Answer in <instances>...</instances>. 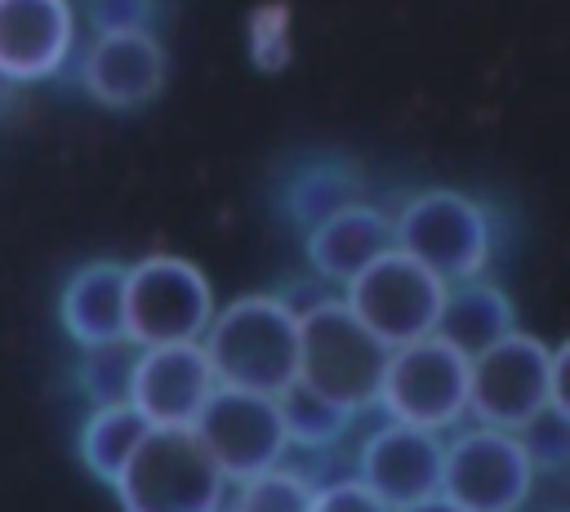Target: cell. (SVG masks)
<instances>
[{"instance_id": "cell-1", "label": "cell", "mask_w": 570, "mask_h": 512, "mask_svg": "<svg viewBox=\"0 0 570 512\" xmlns=\"http://www.w3.org/2000/svg\"><path fill=\"white\" fill-rule=\"evenodd\" d=\"M200 347L218 383L281 396L298 370V321L276 294H240L214 307Z\"/></svg>"}, {"instance_id": "cell-2", "label": "cell", "mask_w": 570, "mask_h": 512, "mask_svg": "<svg viewBox=\"0 0 570 512\" xmlns=\"http://www.w3.org/2000/svg\"><path fill=\"white\" fill-rule=\"evenodd\" d=\"M227 485L191 427H147L107 490L120 512H223Z\"/></svg>"}, {"instance_id": "cell-3", "label": "cell", "mask_w": 570, "mask_h": 512, "mask_svg": "<svg viewBox=\"0 0 570 512\" xmlns=\"http://www.w3.org/2000/svg\"><path fill=\"white\" fill-rule=\"evenodd\" d=\"M387 365V343L343 303V294L316 303L298 316V370L294 378L325 401L365 414L379 401V378Z\"/></svg>"}, {"instance_id": "cell-4", "label": "cell", "mask_w": 570, "mask_h": 512, "mask_svg": "<svg viewBox=\"0 0 570 512\" xmlns=\"http://www.w3.org/2000/svg\"><path fill=\"white\" fill-rule=\"evenodd\" d=\"M548 401H566V347H548L525 329H508L468 356V419L517 432Z\"/></svg>"}, {"instance_id": "cell-5", "label": "cell", "mask_w": 570, "mask_h": 512, "mask_svg": "<svg viewBox=\"0 0 570 512\" xmlns=\"http://www.w3.org/2000/svg\"><path fill=\"white\" fill-rule=\"evenodd\" d=\"M392 245L450 280L485 276L494 258V218L481 200L454 191V187H428L414 191L392 214Z\"/></svg>"}, {"instance_id": "cell-6", "label": "cell", "mask_w": 570, "mask_h": 512, "mask_svg": "<svg viewBox=\"0 0 570 512\" xmlns=\"http://www.w3.org/2000/svg\"><path fill=\"white\" fill-rule=\"evenodd\" d=\"M374 410L445 436L468 419V356L436 334L387 347Z\"/></svg>"}, {"instance_id": "cell-7", "label": "cell", "mask_w": 570, "mask_h": 512, "mask_svg": "<svg viewBox=\"0 0 570 512\" xmlns=\"http://www.w3.org/2000/svg\"><path fill=\"white\" fill-rule=\"evenodd\" d=\"M534 463L517 432L490 423H459L445 432L441 494L463 512H521L534 494Z\"/></svg>"}, {"instance_id": "cell-8", "label": "cell", "mask_w": 570, "mask_h": 512, "mask_svg": "<svg viewBox=\"0 0 570 512\" xmlns=\"http://www.w3.org/2000/svg\"><path fill=\"white\" fill-rule=\"evenodd\" d=\"M214 316L209 276L178 254H147L125 263V329L138 347L191 343Z\"/></svg>"}, {"instance_id": "cell-9", "label": "cell", "mask_w": 570, "mask_h": 512, "mask_svg": "<svg viewBox=\"0 0 570 512\" xmlns=\"http://www.w3.org/2000/svg\"><path fill=\"white\" fill-rule=\"evenodd\" d=\"M445 298V280L436 272H428L423 263H414L410 254H401L396 245L387 254H379L365 272H356L343 285V303L387 343H410L436 329V312Z\"/></svg>"}, {"instance_id": "cell-10", "label": "cell", "mask_w": 570, "mask_h": 512, "mask_svg": "<svg viewBox=\"0 0 570 512\" xmlns=\"http://www.w3.org/2000/svg\"><path fill=\"white\" fill-rule=\"evenodd\" d=\"M196 441L209 450V459L223 467L227 481H240L249 472H263L289 454L281 405L267 392H245L218 383L200 414L191 419Z\"/></svg>"}, {"instance_id": "cell-11", "label": "cell", "mask_w": 570, "mask_h": 512, "mask_svg": "<svg viewBox=\"0 0 570 512\" xmlns=\"http://www.w3.org/2000/svg\"><path fill=\"white\" fill-rule=\"evenodd\" d=\"M80 89L111 111H134L160 98L169 62L165 45L151 27H125V31H94L85 49L76 53Z\"/></svg>"}, {"instance_id": "cell-12", "label": "cell", "mask_w": 570, "mask_h": 512, "mask_svg": "<svg viewBox=\"0 0 570 512\" xmlns=\"http://www.w3.org/2000/svg\"><path fill=\"white\" fill-rule=\"evenodd\" d=\"M218 387L209 356L200 338L191 343H156L138 347L134 378H129V405L151 427H191L209 392Z\"/></svg>"}, {"instance_id": "cell-13", "label": "cell", "mask_w": 570, "mask_h": 512, "mask_svg": "<svg viewBox=\"0 0 570 512\" xmlns=\"http://www.w3.org/2000/svg\"><path fill=\"white\" fill-rule=\"evenodd\" d=\"M441 454H445L441 432L387 419L361 441L356 476L387 508H405V503H419L428 494H441Z\"/></svg>"}, {"instance_id": "cell-14", "label": "cell", "mask_w": 570, "mask_h": 512, "mask_svg": "<svg viewBox=\"0 0 570 512\" xmlns=\"http://www.w3.org/2000/svg\"><path fill=\"white\" fill-rule=\"evenodd\" d=\"M80 45L71 0H0V76L13 85L53 80Z\"/></svg>"}, {"instance_id": "cell-15", "label": "cell", "mask_w": 570, "mask_h": 512, "mask_svg": "<svg viewBox=\"0 0 570 512\" xmlns=\"http://www.w3.org/2000/svg\"><path fill=\"white\" fill-rule=\"evenodd\" d=\"M387 249H392V214L370 200H347L343 209L325 214L303 232L307 267L338 289Z\"/></svg>"}, {"instance_id": "cell-16", "label": "cell", "mask_w": 570, "mask_h": 512, "mask_svg": "<svg viewBox=\"0 0 570 512\" xmlns=\"http://www.w3.org/2000/svg\"><path fill=\"white\" fill-rule=\"evenodd\" d=\"M58 321L76 347L129 338L125 329V263L94 258L76 267L58 294Z\"/></svg>"}, {"instance_id": "cell-17", "label": "cell", "mask_w": 570, "mask_h": 512, "mask_svg": "<svg viewBox=\"0 0 570 512\" xmlns=\"http://www.w3.org/2000/svg\"><path fill=\"white\" fill-rule=\"evenodd\" d=\"M508 329H517V307H512L508 289H499L485 276L445 285V298H441V312H436V329H432L436 338H445L463 356H476L481 347H490Z\"/></svg>"}, {"instance_id": "cell-18", "label": "cell", "mask_w": 570, "mask_h": 512, "mask_svg": "<svg viewBox=\"0 0 570 512\" xmlns=\"http://www.w3.org/2000/svg\"><path fill=\"white\" fill-rule=\"evenodd\" d=\"M147 419L129 405V401H111V405H89L85 423H80V436H76V450H80V463L94 481L111 485L116 472L125 467V459L134 454V445L147 436Z\"/></svg>"}, {"instance_id": "cell-19", "label": "cell", "mask_w": 570, "mask_h": 512, "mask_svg": "<svg viewBox=\"0 0 570 512\" xmlns=\"http://www.w3.org/2000/svg\"><path fill=\"white\" fill-rule=\"evenodd\" d=\"M276 405H281V423H285L289 450H312V454H330L352 432V419H356L352 410L325 401L321 392H312L298 378L276 396Z\"/></svg>"}, {"instance_id": "cell-20", "label": "cell", "mask_w": 570, "mask_h": 512, "mask_svg": "<svg viewBox=\"0 0 570 512\" xmlns=\"http://www.w3.org/2000/svg\"><path fill=\"white\" fill-rule=\"evenodd\" d=\"M347 200H361V178L356 169L338 165V160H316L289 174L285 183V214L298 232H307L312 223H321L325 214L343 209Z\"/></svg>"}, {"instance_id": "cell-21", "label": "cell", "mask_w": 570, "mask_h": 512, "mask_svg": "<svg viewBox=\"0 0 570 512\" xmlns=\"http://www.w3.org/2000/svg\"><path fill=\"white\" fill-rule=\"evenodd\" d=\"M312 490H316V481L281 459L263 472H249V476L232 481L227 499H223V512H307Z\"/></svg>"}, {"instance_id": "cell-22", "label": "cell", "mask_w": 570, "mask_h": 512, "mask_svg": "<svg viewBox=\"0 0 570 512\" xmlns=\"http://www.w3.org/2000/svg\"><path fill=\"white\" fill-rule=\"evenodd\" d=\"M134 361H138V343L134 338H107V343L80 347V356H76V383H80L85 401L89 405L129 401Z\"/></svg>"}, {"instance_id": "cell-23", "label": "cell", "mask_w": 570, "mask_h": 512, "mask_svg": "<svg viewBox=\"0 0 570 512\" xmlns=\"http://www.w3.org/2000/svg\"><path fill=\"white\" fill-rule=\"evenodd\" d=\"M517 441L525 450V459L534 463V472H561L570 463V405H557L548 401L543 410H534L521 427H517Z\"/></svg>"}, {"instance_id": "cell-24", "label": "cell", "mask_w": 570, "mask_h": 512, "mask_svg": "<svg viewBox=\"0 0 570 512\" xmlns=\"http://www.w3.org/2000/svg\"><path fill=\"white\" fill-rule=\"evenodd\" d=\"M307 512H392L356 472L352 476H334V481H316L312 490V508Z\"/></svg>"}, {"instance_id": "cell-25", "label": "cell", "mask_w": 570, "mask_h": 512, "mask_svg": "<svg viewBox=\"0 0 570 512\" xmlns=\"http://www.w3.org/2000/svg\"><path fill=\"white\" fill-rule=\"evenodd\" d=\"M85 18L89 31H125V27H151L156 0H85L76 13Z\"/></svg>"}, {"instance_id": "cell-26", "label": "cell", "mask_w": 570, "mask_h": 512, "mask_svg": "<svg viewBox=\"0 0 570 512\" xmlns=\"http://www.w3.org/2000/svg\"><path fill=\"white\" fill-rule=\"evenodd\" d=\"M334 294H343V289H338V285H330L325 276H316V272H312V276H298V280H289V285H285L276 298H281V303L289 307V316L298 321L303 312H312L316 303H325V298H334Z\"/></svg>"}, {"instance_id": "cell-27", "label": "cell", "mask_w": 570, "mask_h": 512, "mask_svg": "<svg viewBox=\"0 0 570 512\" xmlns=\"http://www.w3.org/2000/svg\"><path fill=\"white\" fill-rule=\"evenodd\" d=\"M392 512H463V508L454 499H445V494H428V499L405 503V508H392Z\"/></svg>"}, {"instance_id": "cell-28", "label": "cell", "mask_w": 570, "mask_h": 512, "mask_svg": "<svg viewBox=\"0 0 570 512\" xmlns=\"http://www.w3.org/2000/svg\"><path fill=\"white\" fill-rule=\"evenodd\" d=\"M13 89H18V85H13L9 76H0V102H9V93H13Z\"/></svg>"}]
</instances>
